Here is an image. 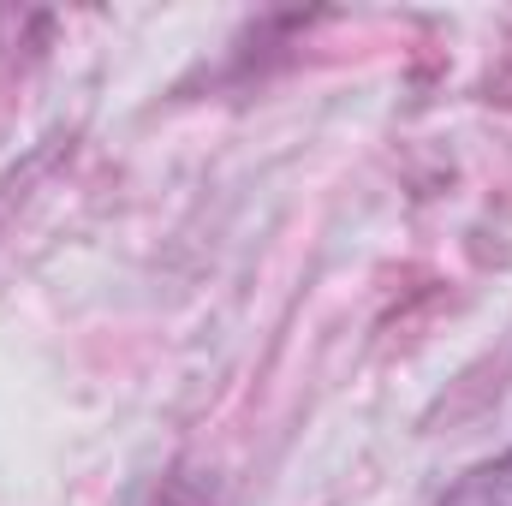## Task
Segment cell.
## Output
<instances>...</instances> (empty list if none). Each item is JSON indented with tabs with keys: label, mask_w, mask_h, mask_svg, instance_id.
I'll list each match as a JSON object with an SVG mask.
<instances>
[{
	"label": "cell",
	"mask_w": 512,
	"mask_h": 506,
	"mask_svg": "<svg viewBox=\"0 0 512 506\" xmlns=\"http://www.w3.org/2000/svg\"><path fill=\"white\" fill-rule=\"evenodd\" d=\"M477 489H489V501H483V506H512V465L483 471V483H477Z\"/></svg>",
	"instance_id": "cell-1"
}]
</instances>
